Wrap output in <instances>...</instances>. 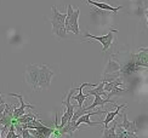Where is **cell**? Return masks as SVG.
<instances>
[{"instance_id":"cell-1","label":"cell","mask_w":148,"mask_h":138,"mask_svg":"<svg viewBox=\"0 0 148 138\" xmlns=\"http://www.w3.org/2000/svg\"><path fill=\"white\" fill-rule=\"evenodd\" d=\"M79 15H80V9L74 11L72 5H67V14H66V18H64L66 33L71 32L73 34H75V35L80 34V29H79V24H78Z\"/></svg>"},{"instance_id":"cell-2","label":"cell","mask_w":148,"mask_h":138,"mask_svg":"<svg viewBox=\"0 0 148 138\" xmlns=\"http://www.w3.org/2000/svg\"><path fill=\"white\" fill-rule=\"evenodd\" d=\"M64 18H66V14H61V12L57 11L56 6H52V14L50 17V21L52 24V34L57 35L58 38H66Z\"/></svg>"},{"instance_id":"cell-3","label":"cell","mask_w":148,"mask_h":138,"mask_svg":"<svg viewBox=\"0 0 148 138\" xmlns=\"http://www.w3.org/2000/svg\"><path fill=\"white\" fill-rule=\"evenodd\" d=\"M53 77V72L49 64H39V73H38V92L46 91L50 87L51 80Z\"/></svg>"},{"instance_id":"cell-4","label":"cell","mask_w":148,"mask_h":138,"mask_svg":"<svg viewBox=\"0 0 148 138\" xmlns=\"http://www.w3.org/2000/svg\"><path fill=\"white\" fill-rule=\"evenodd\" d=\"M38 73H39V64L33 63L28 64L24 69V81L32 91L38 92Z\"/></svg>"},{"instance_id":"cell-5","label":"cell","mask_w":148,"mask_h":138,"mask_svg":"<svg viewBox=\"0 0 148 138\" xmlns=\"http://www.w3.org/2000/svg\"><path fill=\"white\" fill-rule=\"evenodd\" d=\"M116 33V29H112L109 30V32L103 35V36H95V35H91L89 33H85V38H90L91 40H95V41H100L102 44V51H107L108 49H110V46H112V42L115 40L114 38V34Z\"/></svg>"},{"instance_id":"cell-6","label":"cell","mask_w":148,"mask_h":138,"mask_svg":"<svg viewBox=\"0 0 148 138\" xmlns=\"http://www.w3.org/2000/svg\"><path fill=\"white\" fill-rule=\"evenodd\" d=\"M104 110H96V111H86L84 113L83 115H80L75 122H74V126H73V131H77L80 126V124H86L89 126H98V125H102V122H95V121H90V116H94V115H98V114H104Z\"/></svg>"},{"instance_id":"cell-7","label":"cell","mask_w":148,"mask_h":138,"mask_svg":"<svg viewBox=\"0 0 148 138\" xmlns=\"http://www.w3.org/2000/svg\"><path fill=\"white\" fill-rule=\"evenodd\" d=\"M132 58L135 61V63H136V66L142 67L146 69L148 67V49L142 47L138 51V53L132 55Z\"/></svg>"},{"instance_id":"cell-8","label":"cell","mask_w":148,"mask_h":138,"mask_svg":"<svg viewBox=\"0 0 148 138\" xmlns=\"http://www.w3.org/2000/svg\"><path fill=\"white\" fill-rule=\"evenodd\" d=\"M85 86H96V84H89V83H84L82 84L79 87H78V93L77 95H73L72 96V99H75V101L78 102V105L77 107H84V102H85V99H88L90 96L88 95H85V93H83V89Z\"/></svg>"},{"instance_id":"cell-9","label":"cell","mask_w":148,"mask_h":138,"mask_svg":"<svg viewBox=\"0 0 148 138\" xmlns=\"http://www.w3.org/2000/svg\"><path fill=\"white\" fill-rule=\"evenodd\" d=\"M107 103L112 104V105H116L115 102L112 101V99L108 98V97L102 98V96H100V95H95V101H94V103H92L91 105H89V107H86V108H88V110H92L94 108H96V107H102V105L107 104Z\"/></svg>"},{"instance_id":"cell-10","label":"cell","mask_w":148,"mask_h":138,"mask_svg":"<svg viewBox=\"0 0 148 138\" xmlns=\"http://www.w3.org/2000/svg\"><path fill=\"white\" fill-rule=\"evenodd\" d=\"M123 115V122L119 124L120 126L124 128L125 131H129V132H135V133H137L138 132V126L136 125V122L135 121H129L127 120V115L125 114H121Z\"/></svg>"},{"instance_id":"cell-11","label":"cell","mask_w":148,"mask_h":138,"mask_svg":"<svg viewBox=\"0 0 148 138\" xmlns=\"http://www.w3.org/2000/svg\"><path fill=\"white\" fill-rule=\"evenodd\" d=\"M86 3L90 4V5H94L95 8L100 9V10H103V11H109V12H118L119 10L124 9L123 6H118V8H113L106 3H97V1H92V0H86Z\"/></svg>"},{"instance_id":"cell-12","label":"cell","mask_w":148,"mask_h":138,"mask_svg":"<svg viewBox=\"0 0 148 138\" xmlns=\"http://www.w3.org/2000/svg\"><path fill=\"white\" fill-rule=\"evenodd\" d=\"M116 107V109L114 110V111H107V115H106V119L103 120V127H107L108 125L112 122L113 120H114V118L119 114V111H120V109H123V108H126V104H120V105H115Z\"/></svg>"},{"instance_id":"cell-13","label":"cell","mask_w":148,"mask_h":138,"mask_svg":"<svg viewBox=\"0 0 148 138\" xmlns=\"http://www.w3.org/2000/svg\"><path fill=\"white\" fill-rule=\"evenodd\" d=\"M120 67H121V64L119 63V62L114 61L112 57H110V58H109V62H108V66H107V68H106V70H104L103 75L119 73V72H120Z\"/></svg>"},{"instance_id":"cell-14","label":"cell","mask_w":148,"mask_h":138,"mask_svg":"<svg viewBox=\"0 0 148 138\" xmlns=\"http://www.w3.org/2000/svg\"><path fill=\"white\" fill-rule=\"evenodd\" d=\"M103 85H104V81L102 80V81H101V84H97L95 89H91V90H89L88 92L85 93V95H88V96L100 95V96H102V97L106 98V97H107V92L103 90Z\"/></svg>"},{"instance_id":"cell-15","label":"cell","mask_w":148,"mask_h":138,"mask_svg":"<svg viewBox=\"0 0 148 138\" xmlns=\"http://www.w3.org/2000/svg\"><path fill=\"white\" fill-rule=\"evenodd\" d=\"M38 118V114H33V113H24L23 115H21L20 118H17L16 120H14V122H18V124H26L29 122L30 120Z\"/></svg>"},{"instance_id":"cell-16","label":"cell","mask_w":148,"mask_h":138,"mask_svg":"<svg viewBox=\"0 0 148 138\" xmlns=\"http://www.w3.org/2000/svg\"><path fill=\"white\" fill-rule=\"evenodd\" d=\"M115 126H116V122L114 125H112V127H109V126L104 127L102 137H104V138H115Z\"/></svg>"},{"instance_id":"cell-17","label":"cell","mask_w":148,"mask_h":138,"mask_svg":"<svg viewBox=\"0 0 148 138\" xmlns=\"http://www.w3.org/2000/svg\"><path fill=\"white\" fill-rule=\"evenodd\" d=\"M17 104H9V103H5V108H4V111L3 114L6 115V116H11L12 118V113H14L15 108H16Z\"/></svg>"},{"instance_id":"cell-18","label":"cell","mask_w":148,"mask_h":138,"mask_svg":"<svg viewBox=\"0 0 148 138\" xmlns=\"http://www.w3.org/2000/svg\"><path fill=\"white\" fill-rule=\"evenodd\" d=\"M6 132H8V135L5 136L6 138H18V137H20V135L16 133V131H15V124L14 122H12L9 126V130L6 131Z\"/></svg>"},{"instance_id":"cell-19","label":"cell","mask_w":148,"mask_h":138,"mask_svg":"<svg viewBox=\"0 0 148 138\" xmlns=\"http://www.w3.org/2000/svg\"><path fill=\"white\" fill-rule=\"evenodd\" d=\"M20 136L22 138H32V135H30V132H29V128H22Z\"/></svg>"},{"instance_id":"cell-20","label":"cell","mask_w":148,"mask_h":138,"mask_svg":"<svg viewBox=\"0 0 148 138\" xmlns=\"http://www.w3.org/2000/svg\"><path fill=\"white\" fill-rule=\"evenodd\" d=\"M4 103V98H3V95H0V104Z\"/></svg>"},{"instance_id":"cell-21","label":"cell","mask_w":148,"mask_h":138,"mask_svg":"<svg viewBox=\"0 0 148 138\" xmlns=\"http://www.w3.org/2000/svg\"><path fill=\"white\" fill-rule=\"evenodd\" d=\"M0 137H3V133H1V128H0Z\"/></svg>"}]
</instances>
